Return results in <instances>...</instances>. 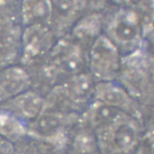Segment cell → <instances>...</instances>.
I'll list each match as a JSON object with an SVG mask.
<instances>
[{
	"mask_svg": "<svg viewBox=\"0 0 154 154\" xmlns=\"http://www.w3.org/2000/svg\"><path fill=\"white\" fill-rule=\"evenodd\" d=\"M102 26V17L98 14H91L75 23L72 26L71 38L82 46H90L101 34Z\"/></svg>",
	"mask_w": 154,
	"mask_h": 154,
	"instance_id": "8",
	"label": "cell"
},
{
	"mask_svg": "<svg viewBox=\"0 0 154 154\" xmlns=\"http://www.w3.org/2000/svg\"><path fill=\"white\" fill-rule=\"evenodd\" d=\"M87 63L90 74L100 82L113 81L120 72V51L106 35L100 34L89 47Z\"/></svg>",
	"mask_w": 154,
	"mask_h": 154,
	"instance_id": "1",
	"label": "cell"
},
{
	"mask_svg": "<svg viewBox=\"0 0 154 154\" xmlns=\"http://www.w3.org/2000/svg\"><path fill=\"white\" fill-rule=\"evenodd\" d=\"M108 36L120 50L130 53L138 50L142 44L143 29L139 15L131 10H121L108 21Z\"/></svg>",
	"mask_w": 154,
	"mask_h": 154,
	"instance_id": "2",
	"label": "cell"
},
{
	"mask_svg": "<svg viewBox=\"0 0 154 154\" xmlns=\"http://www.w3.org/2000/svg\"><path fill=\"white\" fill-rule=\"evenodd\" d=\"M129 117L128 114H124L113 123L100 128L99 144L107 153H124L135 144L137 129Z\"/></svg>",
	"mask_w": 154,
	"mask_h": 154,
	"instance_id": "4",
	"label": "cell"
},
{
	"mask_svg": "<svg viewBox=\"0 0 154 154\" xmlns=\"http://www.w3.org/2000/svg\"><path fill=\"white\" fill-rule=\"evenodd\" d=\"M95 84L92 75L80 73L73 75L60 88V92L68 101L80 105L89 100L93 95Z\"/></svg>",
	"mask_w": 154,
	"mask_h": 154,
	"instance_id": "7",
	"label": "cell"
},
{
	"mask_svg": "<svg viewBox=\"0 0 154 154\" xmlns=\"http://www.w3.org/2000/svg\"><path fill=\"white\" fill-rule=\"evenodd\" d=\"M94 97L104 104L111 106L127 114L137 111L136 102L122 86L113 81L100 82L95 85Z\"/></svg>",
	"mask_w": 154,
	"mask_h": 154,
	"instance_id": "5",
	"label": "cell"
},
{
	"mask_svg": "<svg viewBox=\"0 0 154 154\" xmlns=\"http://www.w3.org/2000/svg\"><path fill=\"white\" fill-rule=\"evenodd\" d=\"M48 69L52 76L61 73L76 75L82 73L85 63L84 46L75 42L72 38H62L50 52Z\"/></svg>",
	"mask_w": 154,
	"mask_h": 154,
	"instance_id": "3",
	"label": "cell"
},
{
	"mask_svg": "<svg viewBox=\"0 0 154 154\" xmlns=\"http://www.w3.org/2000/svg\"><path fill=\"white\" fill-rule=\"evenodd\" d=\"M127 1L129 2H135L138 1V0H127Z\"/></svg>",
	"mask_w": 154,
	"mask_h": 154,
	"instance_id": "10",
	"label": "cell"
},
{
	"mask_svg": "<svg viewBox=\"0 0 154 154\" xmlns=\"http://www.w3.org/2000/svg\"><path fill=\"white\" fill-rule=\"evenodd\" d=\"M82 0H52L51 8L52 31L61 34L72 27L82 8Z\"/></svg>",
	"mask_w": 154,
	"mask_h": 154,
	"instance_id": "6",
	"label": "cell"
},
{
	"mask_svg": "<svg viewBox=\"0 0 154 154\" xmlns=\"http://www.w3.org/2000/svg\"><path fill=\"white\" fill-rule=\"evenodd\" d=\"M29 36L26 50L31 57H38L50 52L55 44V33L45 26L33 27Z\"/></svg>",
	"mask_w": 154,
	"mask_h": 154,
	"instance_id": "9",
	"label": "cell"
}]
</instances>
